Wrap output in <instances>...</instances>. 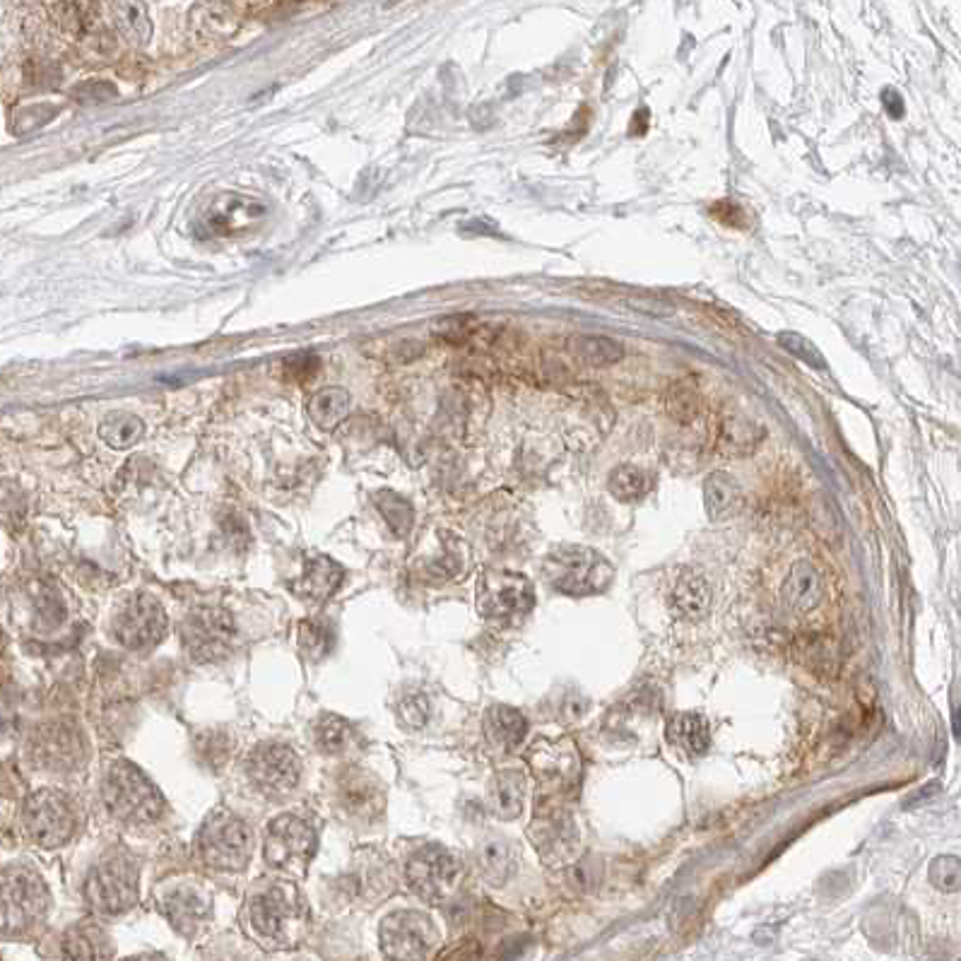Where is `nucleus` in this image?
I'll return each instance as SVG.
<instances>
[{"instance_id": "nucleus-1", "label": "nucleus", "mask_w": 961, "mask_h": 961, "mask_svg": "<svg viewBox=\"0 0 961 961\" xmlns=\"http://www.w3.org/2000/svg\"><path fill=\"white\" fill-rule=\"evenodd\" d=\"M545 581L557 594L569 598H588L606 594L614 581V566L594 547L560 545L545 557Z\"/></svg>"}, {"instance_id": "nucleus-2", "label": "nucleus", "mask_w": 961, "mask_h": 961, "mask_svg": "<svg viewBox=\"0 0 961 961\" xmlns=\"http://www.w3.org/2000/svg\"><path fill=\"white\" fill-rule=\"evenodd\" d=\"M49 909V889L35 870H0V935L27 937L37 933L47 921Z\"/></svg>"}, {"instance_id": "nucleus-3", "label": "nucleus", "mask_w": 961, "mask_h": 961, "mask_svg": "<svg viewBox=\"0 0 961 961\" xmlns=\"http://www.w3.org/2000/svg\"><path fill=\"white\" fill-rule=\"evenodd\" d=\"M107 810L126 824H152L164 814V798L158 786L130 762H114L102 781Z\"/></svg>"}, {"instance_id": "nucleus-4", "label": "nucleus", "mask_w": 961, "mask_h": 961, "mask_svg": "<svg viewBox=\"0 0 961 961\" xmlns=\"http://www.w3.org/2000/svg\"><path fill=\"white\" fill-rule=\"evenodd\" d=\"M251 829L229 810L212 812L198 834L200 860L222 873H239L251 858Z\"/></svg>"}, {"instance_id": "nucleus-5", "label": "nucleus", "mask_w": 961, "mask_h": 961, "mask_svg": "<svg viewBox=\"0 0 961 961\" xmlns=\"http://www.w3.org/2000/svg\"><path fill=\"white\" fill-rule=\"evenodd\" d=\"M535 608V588L528 576L513 572H485L477 584V610L485 620L513 627Z\"/></svg>"}, {"instance_id": "nucleus-6", "label": "nucleus", "mask_w": 961, "mask_h": 961, "mask_svg": "<svg viewBox=\"0 0 961 961\" xmlns=\"http://www.w3.org/2000/svg\"><path fill=\"white\" fill-rule=\"evenodd\" d=\"M85 899L99 915H118L136 907L138 868L126 856H111L92 868L85 882Z\"/></svg>"}, {"instance_id": "nucleus-7", "label": "nucleus", "mask_w": 961, "mask_h": 961, "mask_svg": "<svg viewBox=\"0 0 961 961\" xmlns=\"http://www.w3.org/2000/svg\"><path fill=\"white\" fill-rule=\"evenodd\" d=\"M267 205L259 198L244 194H220L200 210L196 220V234L200 239H234L246 237L261 225L267 217Z\"/></svg>"}, {"instance_id": "nucleus-8", "label": "nucleus", "mask_w": 961, "mask_h": 961, "mask_svg": "<svg viewBox=\"0 0 961 961\" xmlns=\"http://www.w3.org/2000/svg\"><path fill=\"white\" fill-rule=\"evenodd\" d=\"M237 620L227 608L198 606L182 622V644L198 663L222 661L237 641Z\"/></svg>"}, {"instance_id": "nucleus-9", "label": "nucleus", "mask_w": 961, "mask_h": 961, "mask_svg": "<svg viewBox=\"0 0 961 961\" xmlns=\"http://www.w3.org/2000/svg\"><path fill=\"white\" fill-rule=\"evenodd\" d=\"M316 832L297 814H283L267 826L263 856L265 863L287 875H304L316 853Z\"/></svg>"}, {"instance_id": "nucleus-10", "label": "nucleus", "mask_w": 961, "mask_h": 961, "mask_svg": "<svg viewBox=\"0 0 961 961\" xmlns=\"http://www.w3.org/2000/svg\"><path fill=\"white\" fill-rule=\"evenodd\" d=\"M75 822L71 798L53 788L32 792L22 808V826H25L29 839L41 848H59L71 841Z\"/></svg>"}, {"instance_id": "nucleus-11", "label": "nucleus", "mask_w": 961, "mask_h": 961, "mask_svg": "<svg viewBox=\"0 0 961 961\" xmlns=\"http://www.w3.org/2000/svg\"><path fill=\"white\" fill-rule=\"evenodd\" d=\"M410 889L420 899L429 903H441L453 894L458 879H461V860L449 848L429 844L412 853L405 868Z\"/></svg>"}, {"instance_id": "nucleus-12", "label": "nucleus", "mask_w": 961, "mask_h": 961, "mask_svg": "<svg viewBox=\"0 0 961 961\" xmlns=\"http://www.w3.org/2000/svg\"><path fill=\"white\" fill-rule=\"evenodd\" d=\"M378 940L390 961H424L437 945V927L420 911H396L382 921Z\"/></svg>"}, {"instance_id": "nucleus-13", "label": "nucleus", "mask_w": 961, "mask_h": 961, "mask_svg": "<svg viewBox=\"0 0 961 961\" xmlns=\"http://www.w3.org/2000/svg\"><path fill=\"white\" fill-rule=\"evenodd\" d=\"M166 629H170V617L164 608L150 596H136L123 602L111 620V634L114 639L130 651H142V648L158 646Z\"/></svg>"}, {"instance_id": "nucleus-14", "label": "nucleus", "mask_w": 961, "mask_h": 961, "mask_svg": "<svg viewBox=\"0 0 961 961\" xmlns=\"http://www.w3.org/2000/svg\"><path fill=\"white\" fill-rule=\"evenodd\" d=\"M301 899L289 885H275L253 897L249 907L251 927L265 940L287 943L301 923Z\"/></svg>"}, {"instance_id": "nucleus-15", "label": "nucleus", "mask_w": 961, "mask_h": 961, "mask_svg": "<svg viewBox=\"0 0 961 961\" xmlns=\"http://www.w3.org/2000/svg\"><path fill=\"white\" fill-rule=\"evenodd\" d=\"M249 776L263 792L287 796L301 778L299 757L283 742H263L249 757Z\"/></svg>"}, {"instance_id": "nucleus-16", "label": "nucleus", "mask_w": 961, "mask_h": 961, "mask_svg": "<svg viewBox=\"0 0 961 961\" xmlns=\"http://www.w3.org/2000/svg\"><path fill=\"white\" fill-rule=\"evenodd\" d=\"M162 913L166 915L178 933L194 937L210 919V899L198 887H174L160 901Z\"/></svg>"}, {"instance_id": "nucleus-17", "label": "nucleus", "mask_w": 961, "mask_h": 961, "mask_svg": "<svg viewBox=\"0 0 961 961\" xmlns=\"http://www.w3.org/2000/svg\"><path fill=\"white\" fill-rule=\"evenodd\" d=\"M338 804L345 818L366 822L382 808V790L364 771H348L338 784Z\"/></svg>"}, {"instance_id": "nucleus-18", "label": "nucleus", "mask_w": 961, "mask_h": 961, "mask_svg": "<svg viewBox=\"0 0 961 961\" xmlns=\"http://www.w3.org/2000/svg\"><path fill=\"white\" fill-rule=\"evenodd\" d=\"M781 598H784V602L792 612L800 614L820 606L824 598V586H822V576L812 562L798 560L790 566L784 586H781Z\"/></svg>"}, {"instance_id": "nucleus-19", "label": "nucleus", "mask_w": 961, "mask_h": 961, "mask_svg": "<svg viewBox=\"0 0 961 961\" xmlns=\"http://www.w3.org/2000/svg\"><path fill=\"white\" fill-rule=\"evenodd\" d=\"M111 954H114V947H111L109 935L95 923H77L63 935V961H111Z\"/></svg>"}, {"instance_id": "nucleus-20", "label": "nucleus", "mask_w": 961, "mask_h": 961, "mask_svg": "<svg viewBox=\"0 0 961 961\" xmlns=\"http://www.w3.org/2000/svg\"><path fill=\"white\" fill-rule=\"evenodd\" d=\"M525 790H528V784H525V776L521 771L516 769L499 771V774L491 778L487 790L489 812L504 822L519 820L525 804Z\"/></svg>"}, {"instance_id": "nucleus-21", "label": "nucleus", "mask_w": 961, "mask_h": 961, "mask_svg": "<svg viewBox=\"0 0 961 961\" xmlns=\"http://www.w3.org/2000/svg\"><path fill=\"white\" fill-rule=\"evenodd\" d=\"M340 581L342 566L338 562H333L330 557H314V560L307 562L304 572L292 584V590L304 600L323 602L340 588Z\"/></svg>"}, {"instance_id": "nucleus-22", "label": "nucleus", "mask_w": 961, "mask_h": 961, "mask_svg": "<svg viewBox=\"0 0 961 961\" xmlns=\"http://www.w3.org/2000/svg\"><path fill=\"white\" fill-rule=\"evenodd\" d=\"M475 863L479 875H483L489 885L501 887L507 885V879L516 870V853L513 846L504 839V836H487L475 851Z\"/></svg>"}, {"instance_id": "nucleus-23", "label": "nucleus", "mask_w": 961, "mask_h": 961, "mask_svg": "<svg viewBox=\"0 0 961 961\" xmlns=\"http://www.w3.org/2000/svg\"><path fill=\"white\" fill-rule=\"evenodd\" d=\"M703 507L711 521H725L735 516L742 507V489L728 473H711L703 483Z\"/></svg>"}, {"instance_id": "nucleus-24", "label": "nucleus", "mask_w": 961, "mask_h": 961, "mask_svg": "<svg viewBox=\"0 0 961 961\" xmlns=\"http://www.w3.org/2000/svg\"><path fill=\"white\" fill-rule=\"evenodd\" d=\"M485 733L489 742L501 747V750H516L528 735V721L519 709L499 703V707H491L487 711Z\"/></svg>"}, {"instance_id": "nucleus-25", "label": "nucleus", "mask_w": 961, "mask_h": 961, "mask_svg": "<svg viewBox=\"0 0 961 961\" xmlns=\"http://www.w3.org/2000/svg\"><path fill=\"white\" fill-rule=\"evenodd\" d=\"M667 740L689 757H701L711 747L709 721L699 713H677L667 723Z\"/></svg>"}, {"instance_id": "nucleus-26", "label": "nucleus", "mask_w": 961, "mask_h": 961, "mask_svg": "<svg viewBox=\"0 0 961 961\" xmlns=\"http://www.w3.org/2000/svg\"><path fill=\"white\" fill-rule=\"evenodd\" d=\"M670 598H673V608L677 610V614H682L685 620H701L709 612L713 600L709 581L695 572H685L675 581L673 596Z\"/></svg>"}, {"instance_id": "nucleus-27", "label": "nucleus", "mask_w": 961, "mask_h": 961, "mask_svg": "<svg viewBox=\"0 0 961 961\" xmlns=\"http://www.w3.org/2000/svg\"><path fill=\"white\" fill-rule=\"evenodd\" d=\"M350 415V394L345 388H323L309 400V417L319 429L330 432Z\"/></svg>"}, {"instance_id": "nucleus-28", "label": "nucleus", "mask_w": 961, "mask_h": 961, "mask_svg": "<svg viewBox=\"0 0 961 961\" xmlns=\"http://www.w3.org/2000/svg\"><path fill=\"white\" fill-rule=\"evenodd\" d=\"M569 350L574 352L576 360L588 366H608L624 357L622 345L608 338V335H576V338L569 340Z\"/></svg>"}, {"instance_id": "nucleus-29", "label": "nucleus", "mask_w": 961, "mask_h": 961, "mask_svg": "<svg viewBox=\"0 0 961 961\" xmlns=\"http://www.w3.org/2000/svg\"><path fill=\"white\" fill-rule=\"evenodd\" d=\"M99 437L107 446L116 451L130 449L145 437V422L130 412H111L104 422L99 424Z\"/></svg>"}, {"instance_id": "nucleus-30", "label": "nucleus", "mask_w": 961, "mask_h": 961, "mask_svg": "<svg viewBox=\"0 0 961 961\" xmlns=\"http://www.w3.org/2000/svg\"><path fill=\"white\" fill-rule=\"evenodd\" d=\"M111 10H114V20H116L118 32L130 43L142 47V43L150 41L152 25L148 20V8H145L142 3H114L111 5Z\"/></svg>"}, {"instance_id": "nucleus-31", "label": "nucleus", "mask_w": 961, "mask_h": 961, "mask_svg": "<svg viewBox=\"0 0 961 961\" xmlns=\"http://www.w3.org/2000/svg\"><path fill=\"white\" fill-rule=\"evenodd\" d=\"M376 509L382 511L384 521L388 523V528L394 531V535L398 538H405V535L412 531V523H415V509L408 499H402L396 491H378L376 495Z\"/></svg>"}, {"instance_id": "nucleus-32", "label": "nucleus", "mask_w": 961, "mask_h": 961, "mask_svg": "<svg viewBox=\"0 0 961 961\" xmlns=\"http://www.w3.org/2000/svg\"><path fill=\"white\" fill-rule=\"evenodd\" d=\"M608 489L614 499L624 501V504H632V501L641 499L648 491V477L641 467L624 463V465L614 467V471L610 473Z\"/></svg>"}, {"instance_id": "nucleus-33", "label": "nucleus", "mask_w": 961, "mask_h": 961, "mask_svg": "<svg viewBox=\"0 0 961 961\" xmlns=\"http://www.w3.org/2000/svg\"><path fill=\"white\" fill-rule=\"evenodd\" d=\"M354 740L352 725L340 716H323L316 725V747L326 754H340Z\"/></svg>"}, {"instance_id": "nucleus-34", "label": "nucleus", "mask_w": 961, "mask_h": 961, "mask_svg": "<svg viewBox=\"0 0 961 961\" xmlns=\"http://www.w3.org/2000/svg\"><path fill=\"white\" fill-rule=\"evenodd\" d=\"M762 439V427L750 420H725L721 427V446L728 453H750Z\"/></svg>"}, {"instance_id": "nucleus-35", "label": "nucleus", "mask_w": 961, "mask_h": 961, "mask_svg": "<svg viewBox=\"0 0 961 961\" xmlns=\"http://www.w3.org/2000/svg\"><path fill=\"white\" fill-rule=\"evenodd\" d=\"M665 408H667V415L673 417V420H677V422H682V424L691 422V420L697 417V412H699V396H697V388H695V386H689L687 382H677V384H673V386L667 388Z\"/></svg>"}, {"instance_id": "nucleus-36", "label": "nucleus", "mask_w": 961, "mask_h": 961, "mask_svg": "<svg viewBox=\"0 0 961 961\" xmlns=\"http://www.w3.org/2000/svg\"><path fill=\"white\" fill-rule=\"evenodd\" d=\"M778 345L788 354L798 357V360H802L804 364H810L812 369H826L824 354L818 350V345H814L810 338H804V335H800L796 330H781L778 333Z\"/></svg>"}, {"instance_id": "nucleus-37", "label": "nucleus", "mask_w": 961, "mask_h": 961, "mask_svg": "<svg viewBox=\"0 0 961 961\" xmlns=\"http://www.w3.org/2000/svg\"><path fill=\"white\" fill-rule=\"evenodd\" d=\"M429 713H432L429 699L427 695H422V691H405V695L398 699V719L405 723L408 728L415 731L424 728L429 721Z\"/></svg>"}, {"instance_id": "nucleus-38", "label": "nucleus", "mask_w": 961, "mask_h": 961, "mask_svg": "<svg viewBox=\"0 0 961 961\" xmlns=\"http://www.w3.org/2000/svg\"><path fill=\"white\" fill-rule=\"evenodd\" d=\"M931 882L933 887L947 894H957L961 889V863L957 856H940L931 863Z\"/></svg>"}, {"instance_id": "nucleus-39", "label": "nucleus", "mask_w": 961, "mask_h": 961, "mask_svg": "<svg viewBox=\"0 0 961 961\" xmlns=\"http://www.w3.org/2000/svg\"><path fill=\"white\" fill-rule=\"evenodd\" d=\"M333 644V634L328 632V627L316 622H301L299 624V646L309 658H323L328 653V648Z\"/></svg>"}, {"instance_id": "nucleus-40", "label": "nucleus", "mask_w": 961, "mask_h": 961, "mask_svg": "<svg viewBox=\"0 0 961 961\" xmlns=\"http://www.w3.org/2000/svg\"><path fill=\"white\" fill-rule=\"evenodd\" d=\"M432 330H434V335H437L439 340L463 342V340H467L475 333V321H473V316H463V314L446 316V319L434 323Z\"/></svg>"}, {"instance_id": "nucleus-41", "label": "nucleus", "mask_w": 961, "mask_h": 961, "mask_svg": "<svg viewBox=\"0 0 961 961\" xmlns=\"http://www.w3.org/2000/svg\"><path fill=\"white\" fill-rule=\"evenodd\" d=\"M73 97L80 104H102V102H109V99L116 97V87L109 85V83H99V80L83 83L73 89Z\"/></svg>"}, {"instance_id": "nucleus-42", "label": "nucleus", "mask_w": 961, "mask_h": 961, "mask_svg": "<svg viewBox=\"0 0 961 961\" xmlns=\"http://www.w3.org/2000/svg\"><path fill=\"white\" fill-rule=\"evenodd\" d=\"M285 369L297 384H304V382H309V378H314L319 374L321 362L316 360L314 354H295L285 362Z\"/></svg>"}, {"instance_id": "nucleus-43", "label": "nucleus", "mask_w": 961, "mask_h": 961, "mask_svg": "<svg viewBox=\"0 0 961 961\" xmlns=\"http://www.w3.org/2000/svg\"><path fill=\"white\" fill-rule=\"evenodd\" d=\"M123 961H166V957H162L158 952H150V954H136V957L123 959Z\"/></svg>"}]
</instances>
